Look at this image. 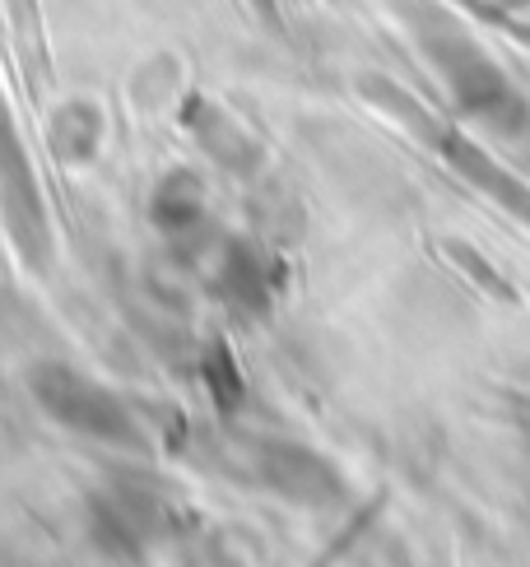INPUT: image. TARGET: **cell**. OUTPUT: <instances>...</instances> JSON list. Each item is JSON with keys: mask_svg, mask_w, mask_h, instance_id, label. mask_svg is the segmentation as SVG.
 I'll list each match as a JSON object with an SVG mask.
<instances>
[{"mask_svg": "<svg viewBox=\"0 0 530 567\" xmlns=\"http://www.w3.org/2000/svg\"><path fill=\"white\" fill-rule=\"evenodd\" d=\"M0 200L10 209V224H14V238L23 247V256H42L47 238H42V209H38V196H33V173L29 163L19 154V140L10 131V116L0 107Z\"/></svg>", "mask_w": 530, "mask_h": 567, "instance_id": "obj_2", "label": "cell"}, {"mask_svg": "<svg viewBox=\"0 0 530 567\" xmlns=\"http://www.w3.org/2000/svg\"><path fill=\"white\" fill-rule=\"evenodd\" d=\"M38 395H42L47 410L61 414L65 423H75V429L103 433L112 442H131V419L122 414V405H116L108 391L89 386L84 377L61 372V368H47V372H38Z\"/></svg>", "mask_w": 530, "mask_h": 567, "instance_id": "obj_1", "label": "cell"}]
</instances>
